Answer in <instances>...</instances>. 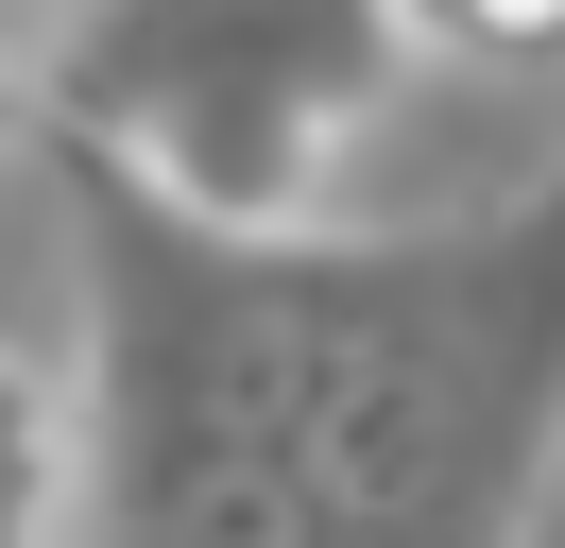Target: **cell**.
Here are the masks:
<instances>
[{
  "label": "cell",
  "instance_id": "cell-4",
  "mask_svg": "<svg viewBox=\"0 0 565 548\" xmlns=\"http://www.w3.org/2000/svg\"><path fill=\"white\" fill-rule=\"evenodd\" d=\"M0 120H18V0H0Z\"/></svg>",
  "mask_w": 565,
  "mask_h": 548
},
{
  "label": "cell",
  "instance_id": "cell-2",
  "mask_svg": "<svg viewBox=\"0 0 565 548\" xmlns=\"http://www.w3.org/2000/svg\"><path fill=\"white\" fill-rule=\"evenodd\" d=\"M52 514H70V394L0 360V531H52Z\"/></svg>",
  "mask_w": 565,
  "mask_h": 548
},
{
  "label": "cell",
  "instance_id": "cell-3",
  "mask_svg": "<svg viewBox=\"0 0 565 548\" xmlns=\"http://www.w3.org/2000/svg\"><path fill=\"white\" fill-rule=\"evenodd\" d=\"M412 34H480V52H531L548 34V0H394Z\"/></svg>",
  "mask_w": 565,
  "mask_h": 548
},
{
  "label": "cell",
  "instance_id": "cell-1",
  "mask_svg": "<svg viewBox=\"0 0 565 548\" xmlns=\"http://www.w3.org/2000/svg\"><path fill=\"white\" fill-rule=\"evenodd\" d=\"M394 68H412L394 0H70L52 52H18V86L70 137H104L138 189H172L189 223L257 240L309 223L326 155L377 120Z\"/></svg>",
  "mask_w": 565,
  "mask_h": 548
}]
</instances>
